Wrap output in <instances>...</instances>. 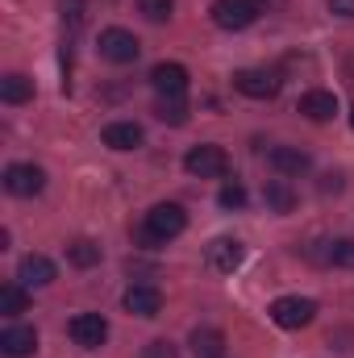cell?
Listing matches in <instances>:
<instances>
[{
	"instance_id": "29",
	"label": "cell",
	"mask_w": 354,
	"mask_h": 358,
	"mask_svg": "<svg viewBox=\"0 0 354 358\" xmlns=\"http://www.w3.org/2000/svg\"><path fill=\"white\" fill-rule=\"evenodd\" d=\"M321 192H342V176H325V183H321Z\"/></svg>"
},
{
	"instance_id": "26",
	"label": "cell",
	"mask_w": 354,
	"mask_h": 358,
	"mask_svg": "<svg viewBox=\"0 0 354 358\" xmlns=\"http://www.w3.org/2000/svg\"><path fill=\"white\" fill-rule=\"evenodd\" d=\"M142 358H179V346L167 342V338H159V342H150V346L142 350Z\"/></svg>"
},
{
	"instance_id": "6",
	"label": "cell",
	"mask_w": 354,
	"mask_h": 358,
	"mask_svg": "<svg viewBox=\"0 0 354 358\" xmlns=\"http://www.w3.org/2000/svg\"><path fill=\"white\" fill-rule=\"evenodd\" d=\"M42 187H46V171H42V167H34V163H8V167H4V192H8V196L29 200V196H38Z\"/></svg>"
},
{
	"instance_id": "22",
	"label": "cell",
	"mask_w": 354,
	"mask_h": 358,
	"mask_svg": "<svg viewBox=\"0 0 354 358\" xmlns=\"http://www.w3.org/2000/svg\"><path fill=\"white\" fill-rule=\"evenodd\" d=\"M325 263H330V267H351L354 271V238H334V242H325Z\"/></svg>"
},
{
	"instance_id": "5",
	"label": "cell",
	"mask_w": 354,
	"mask_h": 358,
	"mask_svg": "<svg viewBox=\"0 0 354 358\" xmlns=\"http://www.w3.org/2000/svg\"><path fill=\"white\" fill-rule=\"evenodd\" d=\"M213 25L217 29H250L255 21H259V4L255 0H213Z\"/></svg>"
},
{
	"instance_id": "15",
	"label": "cell",
	"mask_w": 354,
	"mask_h": 358,
	"mask_svg": "<svg viewBox=\"0 0 354 358\" xmlns=\"http://www.w3.org/2000/svg\"><path fill=\"white\" fill-rule=\"evenodd\" d=\"M17 279L25 287H46V283H55V263L46 255H25L21 267H17Z\"/></svg>"
},
{
	"instance_id": "1",
	"label": "cell",
	"mask_w": 354,
	"mask_h": 358,
	"mask_svg": "<svg viewBox=\"0 0 354 358\" xmlns=\"http://www.w3.org/2000/svg\"><path fill=\"white\" fill-rule=\"evenodd\" d=\"M187 229V213L179 208V204H155L150 213H146V225L138 229V238L146 242V246H167L171 238H179Z\"/></svg>"
},
{
	"instance_id": "7",
	"label": "cell",
	"mask_w": 354,
	"mask_h": 358,
	"mask_svg": "<svg viewBox=\"0 0 354 358\" xmlns=\"http://www.w3.org/2000/svg\"><path fill=\"white\" fill-rule=\"evenodd\" d=\"M67 334H71L76 346H84V350H100L104 338H108V321H104L100 313H76L71 325H67Z\"/></svg>"
},
{
	"instance_id": "30",
	"label": "cell",
	"mask_w": 354,
	"mask_h": 358,
	"mask_svg": "<svg viewBox=\"0 0 354 358\" xmlns=\"http://www.w3.org/2000/svg\"><path fill=\"white\" fill-rule=\"evenodd\" d=\"M259 4V13H267V4H279V0H255Z\"/></svg>"
},
{
	"instance_id": "17",
	"label": "cell",
	"mask_w": 354,
	"mask_h": 358,
	"mask_svg": "<svg viewBox=\"0 0 354 358\" xmlns=\"http://www.w3.org/2000/svg\"><path fill=\"white\" fill-rule=\"evenodd\" d=\"M0 100H4V104H25V100H34V80L21 76V71L4 76V80H0Z\"/></svg>"
},
{
	"instance_id": "24",
	"label": "cell",
	"mask_w": 354,
	"mask_h": 358,
	"mask_svg": "<svg viewBox=\"0 0 354 358\" xmlns=\"http://www.w3.org/2000/svg\"><path fill=\"white\" fill-rule=\"evenodd\" d=\"M155 117H159V121H171V125H183V121H187V104H183V100H167V96H159Z\"/></svg>"
},
{
	"instance_id": "14",
	"label": "cell",
	"mask_w": 354,
	"mask_h": 358,
	"mask_svg": "<svg viewBox=\"0 0 354 358\" xmlns=\"http://www.w3.org/2000/svg\"><path fill=\"white\" fill-rule=\"evenodd\" d=\"M0 350L8 358H29L38 350V334H34L29 325H8V329L0 334Z\"/></svg>"
},
{
	"instance_id": "4",
	"label": "cell",
	"mask_w": 354,
	"mask_h": 358,
	"mask_svg": "<svg viewBox=\"0 0 354 358\" xmlns=\"http://www.w3.org/2000/svg\"><path fill=\"white\" fill-rule=\"evenodd\" d=\"M183 171L196 179H221L229 171V155L221 146H192L183 155Z\"/></svg>"
},
{
	"instance_id": "2",
	"label": "cell",
	"mask_w": 354,
	"mask_h": 358,
	"mask_svg": "<svg viewBox=\"0 0 354 358\" xmlns=\"http://www.w3.org/2000/svg\"><path fill=\"white\" fill-rule=\"evenodd\" d=\"M96 50H100V59H104V63H117V67H125V63H134V59L142 55V42H138L129 29L113 25V29H100V38H96Z\"/></svg>"
},
{
	"instance_id": "12",
	"label": "cell",
	"mask_w": 354,
	"mask_h": 358,
	"mask_svg": "<svg viewBox=\"0 0 354 358\" xmlns=\"http://www.w3.org/2000/svg\"><path fill=\"white\" fill-rule=\"evenodd\" d=\"M100 142H104L108 150H138V146L146 142V134H142V125H134V121H113V125H104Z\"/></svg>"
},
{
	"instance_id": "27",
	"label": "cell",
	"mask_w": 354,
	"mask_h": 358,
	"mask_svg": "<svg viewBox=\"0 0 354 358\" xmlns=\"http://www.w3.org/2000/svg\"><path fill=\"white\" fill-rule=\"evenodd\" d=\"M84 8H88L84 0H63V21H67L71 29H80V25H84Z\"/></svg>"
},
{
	"instance_id": "8",
	"label": "cell",
	"mask_w": 354,
	"mask_h": 358,
	"mask_svg": "<svg viewBox=\"0 0 354 358\" xmlns=\"http://www.w3.org/2000/svg\"><path fill=\"white\" fill-rule=\"evenodd\" d=\"M234 88L242 96H250V100H271L279 92V76L275 71H259V67H242V71H234Z\"/></svg>"
},
{
	"instance_id": "9",
	"label": "cell",
	"mask_w": 354,
	"mask_h": 358,
	"mask_svg": "<svg viewBox=\"0 0 354 358\" xmlns=\"http://www.w3.org/2000/svg\"><path fill=\"white\" fill-rule=\"evenodd\" d=\"M204 255H208V267H213V271L234 275V271L242 267V259H246V246H242L238 238H213Z\"/></svg>"
},
{
	"instance_id": "20",
	"label": "cell",
	"mask_w": 354,
	"mask_h": 358,
	"mask_svg": "<svg viewBox=\"0 0 354 358\" xmlns=\"http://www.w3.org/2000/svg\"><path fill=\"white\" fill-rule=\"evenodd\" d=\"M67 263H71V267H96V263H100V246H96V242H88V238H76V242H71V246H67Z\"/></svg>"
},
{
	"instance_id": "13",
	"label": "cell",
	"mask_w": 354,
	"mask_h": 358,
	"mask_svg": "<svg viewBox=\"0 0 354 358\" xmlns=\"http://www.w3.org/2000/svg\"><path fill=\"white\" fill-rule=\"evenodd\" d=\"M300 113L309 117V121H334L338 117V96L325 88H313L300 96Z\"/></svg>"
},
{
	"instance_id": "21",
	"label": "cell",
	"mask_w": 354,
	"mask_h": 358,
	"mask_svg": "<svg viewBox=\"0 0 354 358\" xmlns=\"http://www.w3.org/2000/svg\"><path fill=\"white\" fill-rule=\"evenodd\" d=\"M25 304H29V296H25V283H4V287H0V313H4V317H17V313H25Z\"/></svg>"
},
{
	"instance_id": "16",
	"label": "cell",
	"mask_w": 354,
	"mask_h": 358,
	"mask_svg": "<svg viewBox=\"0 0 354 358\" xmlns=\"http://www.w3.org/2000/svg\"><path fill=\"white\" fill-rule=\"evenodd\" d=\"M267 163H271L279 176H304V171H309V155H304L300 146H275V150L267 155Z\"/></svg>"
},
{
	"instance_id": "25",
	"label": "cell",
	"mask_w": 354,
	"mask_h": 358,
	"mask_svg": "<svg viewBox=\"0 0 354 358\" xmlns=\"http://www.w3.org/2000/svg\"><path fill=\"white\" fill-rule=\"evenodd\" d=\"M217 204H221V208H242V204H246V187H242V183H225V187L217 192Z\"/></svg>"
},
{
	"instance_id": "31",
	"label": "cell",
	"mask_w": 354,
	"mask_h": 358,
	"mask_svg": "<svg viewBox=\"0 0 354 358\" xmlns=\"http://www.w3.org/2000/svg\"><path fill=\"white\" fill-rule=\"evenodd\" d=\"M351 125H354V108H351Z\"/></svg>"
},
{
	"instance_id": "10",
	"label": "cell",
	"mask_w": 354,
	"mask_h": 358,
	"mask_svg": "<svg viewBox=\"0 0 354 358\" xmlns=\"http://www.w3.org/2000/svg\"><path fill=\"white\" fill-rule=\"evenodd\" d=\"M150 88L159 92V96H167V100H183V92H187V67L183 63H159L150 71Z\"/></svg>"
},
{
	"instance_id": "3",
	"label": "cell",
	"mask_w": 354,
	"mask_h": 358,
	"mask_svg": "<svg viewBox=\"0 0 354 358\" xmlns=\"http://www.w3.org/2000/svg\"><path fill=\"white\" fill-rule=\"evenodd\" d=\"M271 321L279 325V329H304V325H313V317H317V304L309 300V296H279V300H271Z\"/></svg>"
},
{
	"instance_id": "18",
	"label": "cell",
	"mask_w": 354,
	"mask_h": 358,
	"mask_svg": "<svg viewBox=\"0 0 354 358\" xmlns=\"http://www.w3.org/2000/svg\"><path fill=\"white\" fill-rule=\"evenodd\" d=\"M192 350H196V358H221L225 355V334L221 329H196Z\"/></svg>"
},
{
	"instance_id": "11",
	"label": "cell",
	"mask_w": 354,
	"mask_h": 358,
	"mask_svg": "<svg viewBox=\"0 0 354 358\" xmlns=\"http://www.w3.org/2000/svg\"><path fill=\"white\" fill-rule=\"evenodd\" d=\"M121 304H125V313H134V317H159V313H163V292H159L155 283H134V287L121 296Z\"/></svg>"
},
{
	"instance_id": "28",
	"label": "cell",
	"mask_w": 354,
	"mask_h": 358,
	"mask_svg": "<svg viewBox=\"0 0 354 358\" xmlns=\"http://www.w3.org/2000/svg\"><path fill=\"white\" fill-rule=\"evenodd\" d=\"M330 13H338V17H354V0H330Z\"/></svg>"
},
{
	"instance_id": "19",
	"label": "cell",
	"mask_w": 354,
	"mask_h": 358,
	"mask_svg": "<svg viewBox=\"0 0 354 358\" xmlns=\"http://www.w3.org/2000/svg\"><path fill=\"white\" fill-rule=\"evenodd\" d=\"M263 200H267V208H275V213H292V208H296V192H292L283 179H267Z\"/></svg>"
},
{
	"instance_id": "23",
	"label": "cell",
	"mask_w": 354,
	"mask_h": 358,
	"mask_svg": "<svg viewBox=\"0 0 354 358\" xmlns=\"http://www.w3.org/2000/svg\"><path fill=\"white\" fill-rule=\"evenodd\" d=\"M138 13H142L146 21L163 25V21H171V13H176V0H138Z\"/></svg>"
}]
</instances>
